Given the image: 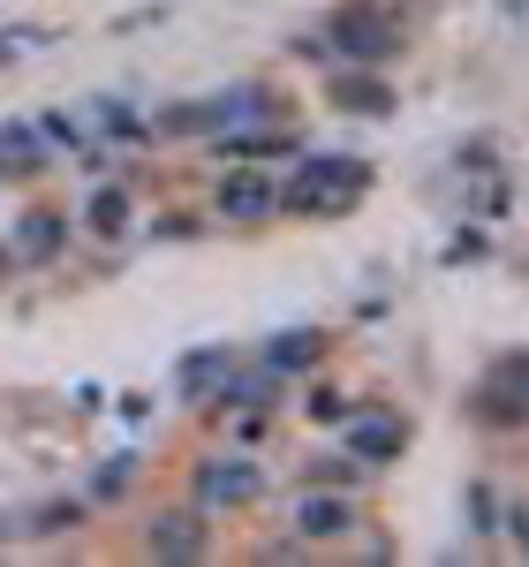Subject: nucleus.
I'll use <instances>...</instances> for the list:
<instances>
[{
	"instance_id": "nucleus-1",
	"label": "nucleus",
	"mask_w": 529,
	"mask_h": 567,
	"mask_svg": "<svg viewBox=\"0 0 529 567\" xmlns=\"http://www.w3.org/2000/svg\"><path fill=\"white\" fill-rule=\"evenodd\" d=\"M355 189H363V159H310L303 167V182L288 189V205H303V213H333V205H349Z\"/></svg>"
},
{
	"instance_id": "nucleus-2",
	"label": "nucleus",
	"mask_w": 529,
	"mask_h": 567,
	"mask_svg": "<svg viewBox=\"0 0 529 567\" xmlns=\"http://www.w3.org/2000/svg\"><path fill=\"white\" fill-rule=\"evenodd\" d=\"M258 484H264L258 462H212V470L197 477V499H205V507H235V499H250Z\"/></svg>"
},
{
	"instance_id": "nucleus-3",
	"label": "nucleus",
	"mask_w": 529,
	"mask_h": 567,
	"mask_svg": "<svg viewBox=\"0 0 529 567\" xmlns=\"http://www.w3.org/2000/svg\"><path fill=\"white\" fill-rule=\"evenodd\" d=\"M341 45H349L355 61H371V53H386V23H378V16H371V8H349V16H341Z\"/></svg>"
},
{
	"instance_id": "nucleus-4",
	"label": "nucleus",
	"mask_w": 529,
	"mask_h": 567,
	"mask_svg": "<svg viewBox=\"0 0 529 567\" xmlns=\"http://www.w3.org/2000/svg\"><path fill=\"white\" fill-rule=\"evenodd\" d=\"M272 205H280V197H272V182H227V189H220V213L227 219H264Z\"/></svg>"
},
{
	"instance_id": "nucleus-5",
	"label": "nucleus",
	"mask_w": 529,
	"mask_h": 567,
	"mask_svg": "<svg viewBox=\"0 0 529 567\" xmlns=\"http://www.w3.org/2000/svg\"><path fill=\"white\" fill-rule=\"evenodd\" d=\"M152 545H159V553H205V529L189 523V515H159Z\"/></svg>"
},
{
	"instance_id": "nucleus-6",
	"label": "nucleus",
	"mask_w": 529,
	"mask_h": 567,
	"mask_svg": "<svg viewBox=\"0 0 529 567\" xmlns=\"http://www.w3.org/2000/svg\"><path fill=\"white\" fill-rule=\"evenodd\" d=\"M303 529L310 537H333V529H349V507L341 499H303Z\"/></svg>"
},
{
	"instance_id": "nucleus-7",
	"label": "nucleus",
	"mask_w": 529,
	"mask_h": 567,
	"mask_svg": "<svg viewBox=\"0 0 529 567\" xmlns=\"http://www.w3.org/2000/svg\"><path fill=\"white\" fill-rule=\"evenodd\" d=\"M0 167H39V136L31 130H0Z\"/></svg>"
},
{
	"instance_id": "nucleus-8",
	"label": "nucleus",
	"mask_w": 529,
	"mask_h": 567,
	"mask_svg": "<svg viewBox=\"0 0 529 567\" xmlns=\"http://www.w3.org/2000/svg\"><path fill=\"white\" fill-rule=\"evenodd\" d=\"M355 446H363V454H394V446H401V424H363V432H355Z\"/></svg>"
},
{
	"instance_id": "nucleus-9",
	"label": "nucleus",
	"mask_w": 529,
	"mask_h": 567,
	"mask_svg": "<svg viewBox=\"0 0 529 567\" xmlns=\"http://www.w3.org/2000/svg\"><path fill=\"white\" fill-rule=\"evenodd\" d=\"M53 243H61V227H53V213H39V227H31V235H23V250H31V258H45V250H53Z\"/></svg>"
}]
</instances>
